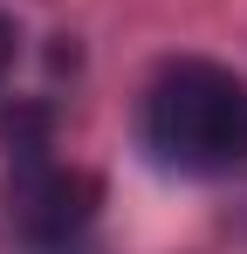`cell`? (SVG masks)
<instances>
[{"mask_svg": "<svg viewBox=\"0 0 247 254\" xmlns=\"http://www.w3.org/2000/svg\"><path fill=\"white\" fill-rule=\"evenodd\" d=\"M137 144L151 165L179 179H220L247 165V83L227 62L179 55L144 83L137 103Z\"/></svg>", "mask_w": 247, "mask_h": 254, "instance_id": "1", "label": "cell"}, {"mask_svg": "<svg viewBox=\"0 0 247 254\" xmlns=\"http://www.w3.org/2000/svg\"><path fill=\"white\" fill-rule=\"evenodd\" d=\"M7 62H14V28H7V14H0V76H7Z\"/></svg>", "mask_w": 247, "mask_h": 254, "instance_id": "3", "label": "cell"}, {"mask_svg": "<svg viewBox=\"0 0 247 254\" xmlns=\"http://www.w3.org/2000/svg\"><path fill=\"white\" fill-rule=\"evenodd\" d=\"M103 206V179L82 165H62L55 144L35 151H7V179H0V213H7V234L21 248H76L89 234V220Z\"/></svg>", "mask_w": 247, "mask_h": 254, "instance_id": "2", "label": "cell"}]
</instances>
